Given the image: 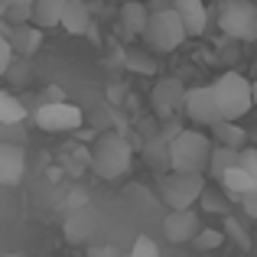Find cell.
<instances>
[{"label": "cell", "instance_id": "obj_5", "mask_svg": "<svg viewBox=\"0 0 257 257\" xmlns=\"http://www.w3.org/2000/svg\"><path fill=\"white\" fill-rule=\"evenodd\" d=\"M218 30L225 33L228 39L254 43V39H257V4H251V0H231V4H221Z\"/></svg>", "mask_w": 257, "mask_h": 257}, {"label": "cell", "instance_id": "obj_25", "mask_svg": "<svg viewBox=\"0 0 257 257\" xmlns=\"http://www.w3.org/2000/svg\"><path fill=\"white\" fill-rule=\"evenodd\" d=\"M199 205H202V212H215V215H225V218H228V199L218 195L215 189H208V186H205V192H202Z\"/></svg>", "mask_w": 257, "mask_h": 257}, {"label": "cell", "instance_id": "obj_17", "mask_svg": "<svg viewBox=\"0 0 257 257\" xmlns=\"http://www.w3.org/2000/svg\"><path fill=\"white\" fill-rule=\"evenodd\" d=\"M10 49H13V56H33V52L39 49V43H43V33L36 30V26H30V23H23V26H13L10 30Z\"/></svg>", "mask_w": 257, "mask_h": 257}, {"label": "cell", "instance_id": "obj_4", "mask_svg": "<svg viewBox=\"0 0 257 257\" xmlns=\"http://www.w3.org/2000/svg\"><path fill=\"white\" fill-rule=\"evenodd\" d=\"M205 176L195 173H166L163 182H160V192H163V202L170 205V212H189L195 202L205 192Z\"/></svg>", "mask_w": 257, "mask_h": 257}, {"label": "cell", "instance_id": "obj_1", "mask_svg": "<svg viewBox=\"0 0 257 257\" xmlns=\"http://www.w3.org/2000/svg\"><path fill=\"white\" fill-rule=\"evenodd\" d=\"M212 160V137L202 131H182L170 140V173H195L205 176Z\"/></svg>", "mask_w": 257, "mask_h": 257}, {"label": "cell", "instance_id": "obj_14", "mask_svg": "<svg viewBox=\"0 0 257 257\" xmlns=\"http://www.w3.org/2000/svg\"><path fill=\"white\" fill-rule=\"evenodd\" d=\"M26 173V157L23 147H7L0 144V186H13Z\"/></svg>", "mask_w": 257, "mask_h": 257}, {"label": "cell", "instance_id": "obj_35", "mask_svg": "<svg viewBox=\"0 0 257 257\" xmlns=\"http://www.w3.org/2000/svg\"><path fill=\"white\" fill-rule=\"evenodd\" d=\"M225 4H231V0H225Z\"/></svg>", "mask_w": 257, "mask_h": 257}, {"label": "cell", "instance_id": "obj_34", "mask_svg": "<svg viewBox=\"0 0 257 257\" xmlns=\"http://www.w3.org/2000/svg\"><path fill=\"white\" fill-rule=\"evenodd\" d=\"M4 257H20V254H4Z\"/></svg>", "mask_w": 257, "mask_h": 257}, {"label": "cell", "instance_id": "obj_20", "mask_svg": "<svg viewBox=\"0 0 257 257\" xmlns=\"http://www.w3.org/2000/svg\"><path fill=\"white\" fill-rule=\"evenodd\" d=\"M26 120V107L17 94L0 91V127H20Z\"/></svg>", "mask_w": 257, "mask_h": 257}, {"label": "cell", "instance_id": "obj_29", "mask_svg": "<svg viewBox=\"0 0 257 257\" xmlns=\"http://www.w3.org/2000/svg\"><path fill=\"white\" fill-rule=\"evenodd\" d=\"M0 144H7V147H23L26 144V137H23V127H0Z\"/></svg>", "mask_w": 257, "mask_h": 257}, {"label": "cell", "instance_id": "obj_27", "mask_svg": "<svg viewBox=\"0 0 257 257\" xmlns=\"http://www.w3.org/2000/svg\"><path fill=\"white\" fill-rule=\"evenodd\" d=\"M131 257H160V244L150 238V234H140L131 247Z\"/></svg>", "mask_w": 257, "mask_h": 257}, {"label": "cell", "instance_id": "obj_22", "mask_svg": "<svg viewBox=\"0 0 257 257\" xmlns=\"http://www.w3.org/2000/svg\"><path fill=\"white\" fill-rule=\"evenodd\" d=\"M144 157L153 170H170V144L163 137H153L150 144L144 147Z\"/></svg>", "mask_w": 257, "mask_h": 257}, {"label": "cell", "instance_id": "obj_12", "mask_svg": "<svg viewBox=\"0 0 257 257\" xmlns=\"http://www.w3.org/2000/svg\"><path fill=\"white\" fill-rule=\"evenodd\" d=\"M59 26H62L65 33H72V36H85V33L91 30V10H88L85 0H65Z\"/></svg>", "mask_w": 257, "mask_h": 257}, {"label": "cell", "instance_id": "obj_24", "mask_svg": "<svg viewBox=\"0 0 257 257\" xmlns=\"http://www.w3.org/2000/svg\"><path fill=\"white\" fill-rule=\"evenodd\" d=\"M192 244L199 247V251H218V247L225 244V234H221V228H199Z\"/></svg>", "mask_w": 257, "mask_h": 257}, {"label": "cell", "instance_id": "obj_6", "mask_svg": "<svg viewBox=\"0 0 257 257\" xmlns=\"http://www.w3.org/2000/svg\"><path fill=\"white\" fill-rule=\"evenodd\" d=\"M144 39H147V46L157 49V52H173V49H179L189 36H186V30H182L179 17H176L173 7H170V10L150 13L147 30H144Z\"/></svg>", "mask_w": 257, "mask_h": 257}, {"label": "cell", "instance_id": "obj_26", "mask_svg": "<svg viewBox=\"0 0 257 257\" xmlns=\"http://www.w3.org/2000/svg\"><path fill=\"white\" fill-rule=\"evenodd\" d=\"M124 65L131 72H140V75H153V72H157V62H153L150 56H144V52H127Z\"/></svg>", "mask_w": 257, "mask_h": 257}, {"label": "cell", "instance_id": "obj_11", "mask_svg": "<svg viewBox=\"0 0 257 257\" xmlns=\"http://www.w3.org/2000/svg\"><path fill=\"white\" fill-rule=\"evenodd\" d=\"M173 13L179 17L186 36H202L208 23V10L202 0H173Z\"/></svg>", "mask_w": 257, "mask_h": 257}, {"label": "cell", "instance_id": "obj_8", "mask_svg": "<svg viewBox=\"0 0 257 257\" xmlns=\"http://www.w3.org/2000/svg\"><path fill=\"white\" fill-rule=\"evenodd\" d=\"M182 101H186V85L179 82V78H160L157 85H153L150 91V107L157 117L163 120H173L176 111L182 107Z\"/></svg>", "mask_w": 257, "mask_h": 257}, {"label": "cell", "instance_id": "obj_21", "mask_svg": "<svg viewBox=\"0 0 257 257\" xmlns=\"http://www.w3.org/2000/svg\"><path fill=\"white\" fill-rule=\"evenodd\" d=\"M238 153L241 150H225V147H215L212 144V160H208V173L215 176V179H221L231 166H238Z\"/></svg>", "mask_w": 257, "mask_h": 257}, {"label": "cell", "instance_id": "obj_15", "mask_svg": "<svg viewBox=\"0 0 257 257\" xmlns=\"http://www.w3.org/2000/svg\"><path fill=\"white\" fill-rule=\"evenodd\" d=\"M147 20H150V7L144 0H127L120 4V30L131 33V36H144Z\"/></svg>", "mask_w": 257, "mask_h": 257}, {"label": "cell", "instance_id": "obj_23", "mask_svg": "<svg viewBox=\"0 0 257 257\" xmlns=\"http://www.w3.org/2000/svg\"><path fill=\"white\" fill-rule=\"evenodd\" d=\"M221 234H225V238H231L244 254L251 251V234H247V228L241 225L238 218H231V215H228V218H225V228H221Z\"/></svg>", "mask_w": 257, "mask_h": 257}, {"label": "cell", "instance_id": "obj_10", "mask_svg": "<svg viewBox=\"0 0 257 257\" xmlns=\"http://www.w3.org/2000/svg\"><path fill=\"white\" fill-rule=\"evenodd\" d=\"M199 228H202V221H199V215H195L192 208H189V212H170L166 221H163V234L173 241V244L192 241L195 234H199Z\"/></svg>", "mask_w": 257, "mask_h": 257}, {"label": "cell", "instance_id": "obj_31", "mask_svg": "<svg viewBox=\"0 0 257 257\" xmlns=\"http://www.w3.org/2000/svg\"><path fill=\"white\" fill-rule=\"evenodd\" d=\"M88 257H120V254H117V247H111V244H91L88 247Z\"/></svg>", "mask_w": 257, "mask_h": 257}, {"label": "cell", "instance_id": "obj_13", "mask_svg": "<svg viewBox=\"0 0 257 257\" xmlns=\"http://www.w3.org/2000/svg\"><path fill=\"white\" fill-rule=\"evenodd\" d=\"M94 231H98V218H94L88 208L72 212L69 221H65V241H69V244H88V241L94 238Z\"/></svg>", "mask_w": 257, "mask_h": 257}, {"label": "cell", "instance_id": "obj_33", "mask_svg": "<svg viewBox=\"0 0 257 257\" xmlns=\"http://www.w3.org/2000/svg\"><path fill=\"white\" fill-rule=\"evenodd\" d=\"M251 101H254V107H257V82H251Z\"/></svg>", "mask_w": 257, "mask_h": 257}, {"label": "cell", "instance_id": "obj_30", "mask_svg": "<svg viewBox=\"0 0 257 257\" xmlns=\"http://www.w3.org/2000/svg\"><path fill=\"white\" fill-rule=\"evenodd\" d=\"M13 65V49H10V39L0 36V75H7Z\"/></svg>", "mask_w": 257, "mask_h": 257}, {"label": "cell", "instance_id": "obj_2", "mask_svg": "<svg viewBox=\"0 0 257 257\" xmlns=\"http://www.w3.org/2000/svg\"><path fill=\"white\" fill-rule=\"evenodd\" d=\"M208 88H212V94H215V104H218L221 120H228V124H238V120L254 107L251 82H247L241 72H221Z\"/></svg>", "mask_w": 257, "mask_h": 257}, {"label": "cell", "instance_id": "obj_16", "mask_svg": "<svg viewBox=\"0 0 257 257\" xmlns=\"http://www.w3.org/2000/svg\"><path fill=\"white\" fill-rule=\"evenodd\" d=\"M62 7H65V0H33V10H30L33 26H36L39 33L59 26V20H62Z\"/></svg>", "mask_w": 257, "mask_h": 257}, {"label": "cell", "instance_id": "obj_7", "mask_svg": "<svg viewBox=\"0 0 257 257\" xmlns=\"http://www.w3.org/2000/svg\"><path fill=\"white\" fill-rule=\"evenodd\" d=\"M33 120H36V127L46 131V134H69V131H78V127H82L85 114H82V107L72 104V101H46V104L36 107Z\"/></svg>", "mask_w": 257, "mask_h": 257}, {"label": "cell", "instance_id": "obj_3", "mask_svg": "<svg viewBox=\"0 0 257 257\" xmlns=\"http://www.w3.org/2000/svg\"><path fill=\"white\" fill-rule=\"evenodd\" d=\"M91 170L101 176V179H120L127 170H131V160H134V150L120 134H101L94 140L91 153Z\"/></svg>", "mask_w": 257, "mask_h": 257}, {"label": "cell", "instance_id": "obj_28", "mask_svg": "<svg viewBox=\"0 0 257 257\" xmlns=\"http://www.w3.org/2000/svg\"><path fill=\"white\" fill-rule=\"evenodd\" d=\"M238 170L257 176V150H254V147H244V150L238 153Z\"/></svg>", "mask_w": 257, "mask_h": 257}, {"label": "cell", "instance_id": "obj_9", "mask_svg": "<svg viewBox=\"0 0 257 257\" xmlns=\"http://www.w3.org/2000/svg\"><path fill=\"white\" fill-rule=\"evenodd\" d=\"M182 107H186L189 120H195L199 127H215L221 120L218 114V104H215V94L212 88H186V101H182Z\"/></svg>", "mask_w": 257, "mask_h": 257}, {"label": "cell", "instance_id": "obj_19", "mask_svg": "<svg viewBox=\"0 0 257 257\" xmlns=\"http://www.w3.org/2000/svg\"><path fill=\"white\" fill-rule=\"evenodd\" d=\"M212 137H215V147H225V150H244V127L238 124H228V120H218V124L212 127Z\"/></svg>", "mask_w": 257, "mask_h": 257}, {"label": "cell", "instance_id": "obj_32", "mask_svg": "<svg viewBox=\"0 0 257 257\" xmlns=\"http://www.w3.org/2000/svg\"><path fill=\"white\" fill-rule=\"evenodd\" d=\"M241 202H244V212H247V215H251V218L257 221V189H254L251 195H244Z\"/></svg>", "mask_w": 257, "mask_h": 257}, {"label": "cell", "instance_id": "obj_18", "mask_svg": "<svg viewBox=\"0 0 257 257\" xmlns=\"http://www.w3.org/2000/svg\"><path fill=\"white\" fill-rule=\"evenodd\" d=\"M218 182L225 186V192H228V195H234V199H244V195H251L254 189H257V176L244 173V170H238V166H231V170L221 176Z\"/></svg>", "mask_w": 257, "mask_h": 257}]
</instances>
